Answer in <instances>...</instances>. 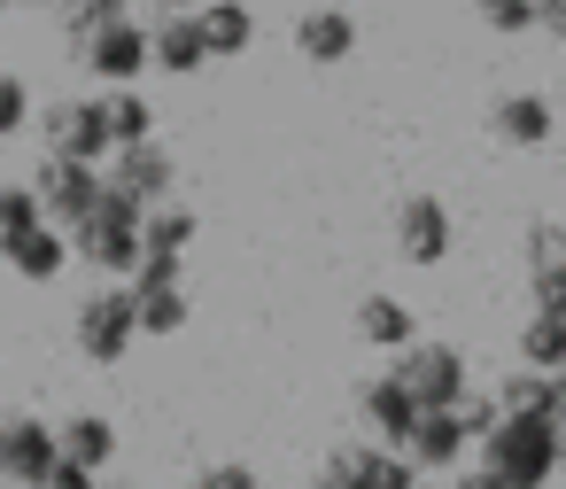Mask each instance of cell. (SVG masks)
<instances>
[{"label": "cell", "instance_id": "34", "mask_svg": "<svg viewBox=\"0 0 566 489\" xmlns=\"http://www.w3.org/2000/svg\"><path fill=\"white\" fill-rule=\"evenodd\" d=\"M40 489H102V481H94L86 466H71V458H55V474H48Z\"/></svg>", "mask_w": 566, "mask_h": 489}, {"label": "cell", "instance_id": "30", "mask_svg": "<svg viewBox=\"0 0 566 489\" xmlns=\"http://www.w3.org/2000/svg\"><path fill=\"white\" fill-rule=\"evenodd\" d=\"M473 17L489 32H535V0H473Z\"/></svg>", "mask_w": 566, "mask_h": 489}, {"label": "cell", "instance_id": "40", "mask_svg": "<svg viewBox=\"0 0 566 489\" xmlns=\"http://www.w3.org/2000/svg\"><path fill=\"white\" fill-rule=\"evenodd\" d=\"M411 489H427V481H411Z\"/></svg>", "mask_w": 566, "mask_h": 489}, {"label": "cell", "instance_id": "21", "mask_svg": "<svg viewBox=\"0 0 566 489\" xmlns=\"http://www.w3.org/2000/svg\"><path fill=\"white\" fill-rule=\"evenodd\" d=\"M9 264H17V280H32V288H48L63 264H71V241L55 233V226H32L17 249H9Z\"/></svg>", "mask_w": 566, "mask_h": 489}, {"label": "cell", "instance_id": "8", "mask_svg": "<svg viewBox=\"0 0 566 489\" xmlns=\"http://www.w3.org/2000/svg\"><path fill=\"white\" fill-rule=\"evenodd\" d=\"M450 241H458V218L442 195H403L396 202V249L403 264H450Z\"/></svg>", "mask_w": 566, "mask_h": 489}, {"label": "cell", "instance_id": "31", "mask_svg": "<svg viewBox=\"0 0 566 489\" xmlns=\"http://www.w3.org/2000/svg\"><path fill=\"white\" fill-rule=\"evenodd\" d=\"M179 272H187V257H140V264H133V295H156V288H187Z\"/></svg>", "mask_w": 566, "mask_h": 489}, {"label": "cell", "instance_id": "4", "mask_svg": "<svg viewBox=\"0 0 566 489\" xmlns=\"http://www.w3.org/2000/svg\"><path fill=\"white\" fill-rule=\"evenodd\" d=\"M133 342H140L133 288H94V295H78V357H94V365H125Z\"/></svg>", "mask_w": 566, "mask_h": 489}, {"label": "cell", "instance_id": "26", "mask_svg": "<svg viewBox=\"0 0 566 489\" xmlns=\"http://www.w3.org/2000/svg\"><path fill=\"white\" fill-rule=\"evenodd\" d=\"M32 226H48V218H40V195H32L24 179H0V257H9Z\"/></svg>", "mask_w": 566, "mask_h": 489}, {"label": "cell", "instance_id": "39", "mask_svg": "<svg viewBox=\"0 0 566 489\" xmlns=\"http://www.w3.org/2000/svg\"><path fill=\"white\" fill-rule=\"evenodd\" d=\"M551 9H566V0H535V17H551Z\"/></svg>", "mask_w": 566, "mask_h": 489}, {"label": "cell", "instance_id": "37", "mask_svg": "<svg viewBox=\"0 0 566 489\" xmlns=\"http://www.w3.org/2000/svg\"><path fill=\"white\" fill-rule=\"evenodd\" d=\"M535 311H566V280L558 288H535Z\"/></svg>", "mask_w": 566, "mask_h": 489}, {"label": "cell", "instance_id": "17", "mask_svg": "<svg viewBox=\"0 0 566 489\" xmlns=\"http://www.w3.org/2000/svg\"><path fill=\"white\" fill-rule=\"evenodd\" d=\"M195 32H202L210 55H241V48L256 40V17H249V0H202V9H195Z\"/></svg>", "mask_w": 566, "mask_h": 489}, {"label": "cell", "instance_id": "28", "mask_svg": "<svg viewBox=\"0 0 566 489\" xmlns=\"http://www.w3.org/2000/svg\"><path fill=\"white\" fill-rule=\"evenodd\" d=\"M125 17H133V0H63V32L71 40H86L102 24H125Z\"/></svg>", "mask_w": 566, "mask_h": 489}, {"label": "cell", "instance_id": "25", "mask_svg": "<svg viewBox=\"0 0 566 489\" xmlns=\"http://www.w3.org/2000/svg\"><path fill=\"white\" fill-rule=\"evenodd\" d=\"M520 257H527V288H558L566 280V226H551V218L527 226V249Z\"/></svg>", "mask_w": 566, "mask_h": 489}, {"label": "cell", "instance_id": "33", "mask_svg": "<svg viewBox=\"0 0 566 489\" xmlns=\"http://www.w3.org/2000/svg\"><path fill=\"white\" fill-rule=\"evenodd\" d=\"M195 489H264V481H256V466L218 458V466H202V474H195Z\"/></svg>", "mask_w": 566, "mask_h": 489}, {"label": "cell", "instance_id": "5", "mask_svg": "<svg viewBox=\"0 0 566 489\" xmlns=\"http://www.w3.org/2000/svg\"><path fill=\"white\" fill-rule=\"evenodd\" d=\"M40 133H48V156H63V164H94L102 171L117 156L102 102H55V110H40Z\"/></svg>", "mask_w": 566, "mask_h": 489}, {"label": "cell", "instance_id": "36", "mask_svg": "<svg viewBox=\"0 0 566 489\" xmlns=\"http://www.w3.org/2000/svg\"><path fill=\"white\" fill-rule=\"evenodd\" d=\"M450 489H504V481H496L489 466H458V474H450Z\"/></svg>", "mask_w": 566, "mask_h": 489}, {"label": "cell", "instance_id": "1", "mask_svg": "<svg viewBox=\"0 0 566 489\" xmlns=\"http://www.w3.org/2000/svg\"><path fill=\"white\" fill-rule=\"evenodd\" d=\"M481 466H489L504 489H543L566 458H558L551 419H496V427L481 435Z\"/></svg>", "mask_w": 566, "mask_h": 489}, {"label": "cell", "instance_id": "22", "mask_svg": "<svg viewBox=\"0 0 566 489\" xmlns=\"http://www.w3.org/2000/svg\"><path fill=\"white\" fill-rule=\"evenodd\" d=\"M357 334L373 342V350H411L419 334H411V303H396V295H365L357 303Z\"/></svg>", "mask_w": 566, "mask_h": 489}, {"label": "cell", "instance_id": "2", "mask_svg": "<svg viewBox=\"0 0 566 489\" xmlns=\"http://www.w3.org/2000/svg\"><path fill=\"white\" fill-rule=\"evenodd\" d=\"M140 218H148V210H140V202H125V195L102 179V202H94L63 241H71L86 264H102V272H125V280H133V264H140Z\"/></svg>", "mask_w": 566, "mask_h": 489}, {"label": "cell", "instance_id": "35", "mask_svg": "<svg viewBox=\"0 0 566 489\" xmlns=\"http://www.w3.org/2000/svg\"><path fill=\"white\" fill-rule=\"evenodd\" d=\"M543 419H551V435H558V458H566V373L551 381V412H543Z\"/></svg>", "mask_w": 566, "mask_h": 489}, {"label": "cell", "instance_id": "38", "mask_svg": "<svg viewBox=\"0 0 566 489\" xmlns=\"http://www.w3.org/2000/svg\"><path fill=\"white\" fill-rule=\"evenodd\" d=\"M148 9H164V17H195V0H148Z\"/></svg>", "mask_w": 566, "mask_h": 489}, {"label": "cell", "instance_id": "27", "mask_svg": "<svg viewBox=\"0 0 566 489\" xmlns=\"http://www.w3.org/2000/svg\"><path fill=\"white\" fill-rule=\"evenodd\" d=\"M133 319H140V334H179V326H187V288L133 295Z\"/></svg>", "mask_w": 566, "mask_h": 489}, {"label": "cell", "instance_id": "41", "mask_svg": "<svg viewBox=\"0 0 566 489\" xmlns=\"http://www.w3.org/2000/svg\"><path fill=\"white\" fill-rule=\"evenodd\" d=\"M0 9H9V0H0Z\"/></svg>", "mask_w": 566, "mask_h": 489}, {"label": "cell", "instance_id": "10", "mask_svg": "<svg viewBox=\"0 0 566 489\" xmlns=\"http://www.w3.org/2000/svg\"><path fill=\"white\" fill-rule=\"evenodd\" d=\"M55 458H63V443H55V419H0V474H9L17 489H40L48 474H55Z\"/></svg>", "mask_w": 566, "mask_h": 489}, {"label": "cell", "instance_id": "23", "mask_svg": "<svg viewBox=\"0 0 566 489\" xmlns=\"http://www.w3.org/2000/svg\"><path fill=\"white\" fill-rule=\"evenodd\" d=\"M102 117H109V148H148L156 141V110L140 102V86H117L102 102Z\"/></svg>", "mask_w": 566, "mask_h": 489}, {"label": "cell", "instance_id": "19", "mask_svg": "<svg viewBox=\"0 0 566 489\" xmlns=\"http://www.w3.org/2000/svg\"><path fill=\"white\" fill-rule=\"evenodd\" d=\"M55 443H63V458H71V466H86V474H102V466L117 458V427H109L102 412L63 419V427H55Z\"/></svg>", "mask_w": 566, "mask_h": 489}, {"label": "cell", "instance_id": "3", "mask_svg": "<svg viewBox=\"0 0 566 489\" xmlns=\"http://www.w3.org/2000/svg\"><path fill=\"white\" fill-rule=\"evenodd\" d=\"M388 381H396L419 412H450V404L465 396V350H450V342H411V350H396Z\"/></svg>", "mask_w": 566, "mask_h": 489}, {"label": "cell", "instance_id": "6", "mask_svg": "<svg viewBox=\"0 0 566 489\" xmlns=\"http://www.w3.org/2000/svg\"><path fill=\"white\" fill-rule=\"evenodd\" d=\"M24 187L40 195V218H48L55 233H71V226L102 202V171H94V164H63V156H48Z\"/></svg>", "mask_w": 566, "mask_h": 489}, {"label": "cell", "instance_id": "9", "mask_svg": "<svg viewBox=\"0 0 566 489\" xmlns=\"http://www.w3.org/2000/svg\"><path fill=\"white\" fill-rule=\"evenodd\" d=\"M419 474L403 466V450H388V443H349V450H334L326 466H318V481L311 489H411Z\"/></svg>", "mask_w": 566, "mask_h": 489}, {"label": "cell", "instance_id": "12", "mask_svg": "<svg viewBox=\"0 0 566 489\" xmlns=\"http://www.w3.org/2000/svg\"><path fill=\"white\" fill-rule=\"evenodd\" d=\"M295 55L318 63V71H326V63H349V55H357V17H349V9H303V17H295Z\"/></svg>", "mask_w": 566, "mask_h": 489}, {"label": "cell", "instance_id": "20", "mask_svg": "<svg viewBox=\"0 0 566 489\" xmlns=\"http://www.w3.org/2000/svg\"><path fill=\"white\" fill-rule=\"evenodd\" d=\"M520 365L527 373H566V311H527V326H520Z\"/></svg>", "mask_w": 566, "mask_h": 489}, {"label": "cell", "instance_id": "13", "mask_svg": "<svg viewBox=\"0 0 566 489\" xmlns=\"http://www.w3.org/2000/svg\"><path fill=\"white\" fill-rule=\"evenodd\" d=\"M357 419L373 427V443H388V450H403V435L419 427V404L388 381V373H373L365 388H357Z\"/></svg>", "mask_w": 566, "mask_h": 489}, {"label": "cell", "instance_id": "11", "mask_svg": "<svg viewBox=\"0 0 566 489\" xmlns=\"http://www.w3.org/2000/svg\"><path fill=\"white\" fill-rule=\"evenodd\" d=\"M102 179H109V187H117L125 202H140V210H156V202H171V179H179V171H171V156H164V148L148 141V148H117Z\"/></svg>", "mask_w": 566, "mask_h": 489}, {"label": "cell", "instance_id": "14", "mask_svg": "<svg viewBox=\"0 0 566 489\" xmlns=\"http://www.w3.org/2000/svg\"><path fill=\"white\" fill-rule=\"evenodd\" d=\"M458 458H465V427L450 412H419V427L403 435V466L411 474H458Z\"/></svg>", "mask_w": 566, "mask_h": 489}, {"label": "cell", "instance_id": "29", "mask_svg": "<svg viewBox=\"0 0 566 489\" xmlns=\"http://www.w3.org/2000/svg\"><path fill=\"white\" fill-rule=\"evenodd\" d=\"M24 125H32V86L0 71V141H17Z\"/></svg>", "mask_w": 566, "mask_h": 489}, {"label": "cell", "instance_id": "18", "mask_svg": "<svg viewBox=\"0 0 566 489\" xmlns=\"http://www.w3.org/2000/svg\"><path fill=\"white\" fill-rule=\"evenodd\" d=\"M195 233H202V218H195L187 202H156V210L140 218V257H187Z\"/></svg>", "mask_w": 566, "mask_h": 489}, {"label": "cell", "instance_id": "24", "mask_svg": "<svg viewBox=\"0 0 566 489\" xmlns=\"http://www.w3.org/2000/svg\"><path fill=\"white\" fill-rule=\"evenodd\" d=\"M496 412H504V419H543V412H551V373L512 365V373L496 381Z\"/></svg>", "mask_w": 566, "mask_h": 489}, {"label": "cell", "instance_id": "16", "mask_svg": "<svg viewBox=\"0 0 566 489\" xmlns=\"http://www.w3.org/2000/svg\"><path fill=\"white\" fill-rule=\"evenodd\" d=\"M489 133H496L504 148H543V141H551V102H543V94H504V102L489 110Z\"/></svg>", "mask_w": 566, "mask_h": 489}, {"label": "cell", "instance_id": "32", "mask_svg": "<svg viewBox=\"0 0 566 489\" xmlns=\"http://www.w3.org/2000/svg\"><path fill=\"white\" fill-rule=\"evenodd\" d=\"M450 419H458V427H465V443H473V435H489L504 412H496V396H473V388H465V396L450 404Z\"/></svg>", "mask_w": 566, "mask_h": 489}, {"label": "cell", "instance_id": "15", "mask_svg": "<svg viewBox=\"0 0 566 489\" xmlns=\"http://www.w3.org/2000/svg\"><path fill=\"white\" fill-rule=\"evenodd\" d=\"M148 63H156V71L195 79V71L210 63V48H202V32H195V17H164V24H148Z\"/></svg>", "mask_w": 566, "mask_h": 489}, {"label": "cell", "instance_id": "7", "mask_svg": "<svg viewBox=\"0 0 566 489\" xmlns=\"http://www.w3.org/2000/svg\"><path fill=\"white\" fill-rule=\"evenodd\" d=\"M71 48H78V63H86L94 79H109V86H140V71H148V24H140V17L102 24V32L71 40Z\"/></svg>", "mask_w": 566, "mask_h": 489}]
</instances>
